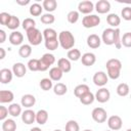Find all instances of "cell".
<instances>
[{
    "mask_svg": "<svg viewBox=\"0 0 131 131\" xmlns=\"http://www.w3.org/2000/svg\"><path fill=\"white\" fill-rule=\"evenodd\" d=\"M68 91V87L66 84L63 83H56L54 86H53V92L54 94L58 95V96H61V95H64Z\"/></svg>",
    "mask_w": 131,
    "mask_h": 131,
    "instance_id": "4dcf8cb0",
    "label": "cell"
},
{
    "mask_svg": "<svg viewBox=\"0 0 131 131\" xmlns=\"http://www.w3.org/2000/svg\"><path fill=\"white\" fill-rule=\"evenodd\" d=\"M6 40V33L4 30H0V43H4Z\"/></svg>",
    "mask_w": 131,
    "mask_h": 131,
    "instance_id": "681fc988",
    "label": "cell"
},
{
    "mask_svg": "<svg viewBox=\"0 0 131 131\" xmlns=\"http://www.w3.org/2000/svg\"><path fill=\"white\" fill-rule=\"evenodd\" d=\"M13 75L17 78H23L27 73V68L23 62H15L12 66Z\"/></svg>",
    "mask_w": 131,
    "mask_h": 131,
    "instance_id": "9a60e30c",
    "label": "cell"
},
{
    "mask_svg": "<svg viewBox=\"0 0 131 131\" xmlns=\"http://www.w3.org/2000/svg\"><path fill=\"white\" fill-rule=\"evenodd\" d=\"M117 94L119 96H127L130 92V88H129V85L126 84V83H120L118 86H117Z\"/></svg>",
    "mask_w": 131,
    "mask_h": 131,
    "instance_id": "f546056e",
    "label": "cell"
},
{
    "mask_svg": "<svg viewBox=\"0 0 131 131\" xmlns=\"http://www.w3.org/2000/svg\"><path fill=\"white\" fill-rule=\"evenodd\" d=\"M79 99H80V102H81L82 104H84V105H89V104L93 103V101L95 100V95H94L91 91H89V92H87L86 94H84L83 96H81Z\"/></svg>",
    "mask_w": 131,
    "mask_h": 131,
    "instance_id": "4316f807",
    "label": "cell"
},
{
    "mask_svg": "<svg viewBox=\"0 0 131 131\" xmlns=\"http://www.w3.org/2000/svg\"><path fill=\"white\" fill-rule=\"evenodd\" d=\"M5 54H6L5 49L1 47V48H0V59H3V58L5 57Z\"/></svg>",
    "mask_w": 131,
    "mask_h": 131,
    "instance_id": "816d5d0a",
    "label": "cell"
},
{
    "mask_svg": "<svg viewBox=\"0 0 131 131\" xmlns=\"http://www.w3.org/2000/svg\"><path fill=\"white\" fill-rule=\"evenodd\" d=\"M90 89H89V86L86 85V84H80V85H77L74 89V94L76 97L80 98L81 96H83L84 94H86L87 92H89Z\"/></svg>",
    "mask_w": 131,
    "mask_h": 131,
    "instance_id": "603a6c76",
    "label": "cell"
},
{
    "mask_svg": "<svg viewBox=\"0 0 131 131\" xmlns=\"http://www.w3.org/2000/svg\"><path fill=\"white\" fill-rule=\"evenodd\" d=\"M63 72L58 67H53L49 70V78L52 81H59L62 78Z\"/></svg>",
    "mask_w": 131,
    "mask_h": 131,
    "instance_id": "7402d4cb",
    "label": "cell"
},
{
    "mask_svg": "<svg viewBox=\"0 0 131 131\" xmlns=\"http://www.w3.org/2000/svg\"><path fill=\"white\" fill-rule=\"evenodd\" d=\"M91 116H92V119L96 123H104L106 121V118H107L106 111L103 107H95V108H93V111L91 113Z\"/></svg>",
    "mask_w": 131,
    "mask_h": 131,
    "instance_id": "52a82bcc",
    "label": "cell"
},
{
    "mask_svg": "<svg viewBox=\"0 0 131 131\" xmlns=\"http://www.w3.org/2000/svg\"><path fill=\"white\" fill-rule=\"evenodd\" d=\"M110 97H111L110 90L107 88H105V87H101L95 93V99L100 103H104V102L108 101Z\"/></svg>",
    "mask_w": 131,
    "mask_h": 131,
    "instance_id": "30bf717a",
    "label": "cell"
},
{
    "mask_svg": "<svg viewBox=\"0 0 131 131\" xmlns=\"http://www.w3.org/2000/svg\"><path fill=\"white\" fill-rule=\"evenodd\" d=\"M16 3H17L18 5L25 6V5H28V4L30 3V0H16Z\"/></svg>",
    "mask_w": 131,
    "mask_h": 131,
    "instance_id": "f907efd6",
    "label": "cell"
},
{
    "mask_svg": "<svg viewBox=\"0 0 131 131\" xmlns=\"http://www.w3.org/2000/svg\"><path fill=\"white\" fill-rule=\"evenodd\" d=\"M106 21L107 24L111 26V27H119V25L121 24V18L118 14L116 13H110L107 16H106Z\"/></svg>",
    "mask_w": 131,
    "mask_h": 131,
    "instance_id": "d4e9b609",
    "label": "cell"
},
{
    "mask_svg": "<svg viewBox=\"0 0 131 131\" xmlns=\"http://www.w3.org/2000/svg\"><path fill=\"white\" fill-rule=\"evenodd\" d=\"M43 38L45 41L47 40H51V39H56L57 38V33L54 29L51 28H47L43 31Z\"/></svg>",
    "mask_w": 131,
    "mask_h": 131,
    "instance_id": "e575fe53",
    "label": "cell"
},
{
    "mask_svg": "<svg viewBox=\"0 0 131 131\" xmlns=\"http://www.w3.org/2000/svg\"><path fill=\"white\" fill-rule=\"evenodd\" d=\"M19 25H20L19 18H18L17 16H15V15H11V18H10V20H9V23L7 24L6 27H7L9 30L14 31L15 29H17V28L19 27Z\"/></svg>",
    "mask_w": 131,
    "mask_h": 131,
    "instance_id": "f35d334b",
    "label": "cell"
},
{
    "mask_svg": "<svg viewBox=\"0 0 131 131\" xmlns=\"http://www.w3.org/2000/svg\"><path fill=\"white\" fill-rule=\"evenodd\" d=\"M18 54L23 58H27L32 54V46L30 44H23L18 49Z\"/></svg>",
    "mask_w": 131,
    "mask_h": 131,
    "instance_id": "484cf974",
    "label": "cell"
},
{
    "mask_svg": "<svg viewBox=\"0 0 131 131\" xmlns=\"http://www.w3.org/2000/svg\"><path fill=\"white\" fill-rule=\"evenodd\" d=\"M67 56H68V59H70L72 61H77V60H79L81 58L82 55H81V51L79 49L73 48V49H71V50L68 51Z\"/></svg>",
    "mask_w": 131,
    "mask_h": 131,
    "instance_id": "d6a6232c",
    "label": "cell"
},
{
    "mask_svg": "<svg viewBox=\"0 0 131 131\" xmlns=\"http://www.w3.org/2000/svg\"><path fill=\"white\" fill-rule=\"evenodd\" d=\"M40 87L42 90L44 91H48L50 90L52 87H53V84H52V80L50 78H44L40 81Z\"/></svg>",
    "mask_w": 131,
    "mask_h": 131,
    "instance_id": "ab89813d",
    "label": "cell"
},
{
    "mask_svg": "<svg viewBox=\"0 0 131 131\" xmlns=\"http://www.w3.org/2000/svg\"><path fill=\"white\" fill-rule=\"evenodd\" d=\"M58 41L59 45L66 50L73 49L75 45V37L70 31H61L58 34Z\"/></svg>",
    "mask_w": 131,
    "mask_h": 131,
    "instance_id": "7a4b0ae2",
    "label": "cell"
},
{
    "mask_svg": "<svg viewBox=\"0 0 131 131\" xmlns=\"http://www.w3.org/2000/svg\"><path fill=\"white\" fill-rule=\"evenodd\" d=\"M42 6L48 13H50V12H52L56 9L57 2L55 0H44L43 3H42Z\"/></svg>",
    "mask_w": 131,
    "mask_h": 131,
    "instance_id": "f1b7e54d",
    "label": "cell"
},
{
    "mask_svg": "<svg viewBox=\"0 0 131 131\" xmlns=\"http://www.w3.org/2000/svg\"><path fill=\"white\" fill-rule=\"evenodd\" d=\"M21 121L27 124V125H31L36 121V113L33 110H26L21 113Z\"/></svg>",
    "mask_w": 131,
    "mask_h": 131,
    "instance_id": "7c38bea8",
    "label": "cell"
},
{
    "mask_svg": "<svg viewBox=\"0 0 131 131\" xmlns=\"http://www.w3.org/2000/svg\"><path fill=\"white\" fill-rule=\"evenodd\" d=\"M130 98H131V95H130Z\"/></svg>",
    "mask_w": 131,
    "mask_h": 131,
    "instance_id": "680465c9",
    "label": "cell"
},
{
    "mask_svg": "<svg viewBox=\"0 0 131 131\" xmlns=\"http://www.w3.org/2000/svg\"><path fill=\"white\" fill-rule=\"evenodd\" d=\"M48 120V113L45 110H39L36 113V122L39 125H44Z\"/></svg>",
    "mask_w": 131,
    "mask_h": 131,
    "instance_id": "cb8c5ba5",
    "label": "cell"
},
{
    "mask_svg": "<svg viewBox=\"0 0 131 131\" xmlns=\"http://www.w3.org/2000/svg\"><path fill=\"white\" fill-rule=\"evenodd\" d=\"M21 26H23V29L26 32H28L29 30H32V29L36 28V21H35V19H33L31 17H27V18L24 19Z\"/></svg>",
    "mask_w": 131,
    "mask_h": 131,
    "instance_id": "d590c367",
    "label": "cell"
},
{
    "mask_svg": "<svg viewBox=\"0 0 131 131\" xmlns=\"http://www.w3.org/2000/svg\"><path fill=\"white\" fill-rule=\"evenodd\" d=\"M100 24V17L95 14H88L83 17L82 19V26L86 29L97 27Z\"/></svg>",
    "mask_w": 131,
    "mask_h": 131,
    "instance_id": "5b68a950",
    "label": "cell"
},
{
    "mask_svg": "<svg viewBox=\"0 0 131 131\" xmlns=\"http://www.w3.org/2000/svg\"><path fill=\"white\" fill-rule=\"evenodd\" d=\"M93 83L98 86V87H103L104 85H106V83L108 82V76L106 73L102 72V71H99V72H96L93 76Z\"/></svg>",
    "mask_w": 131,
    "mask_h": 131,
    "instance_id": "9c48e42d",
    "label": "cell"
},
{
    "mask_svg": "<svg viewBox=\"0 0 131 131\" xmlns=\"http://www.w3.org/2000/svg\"><path fill=\"white\" fill-rule=\"evenodd\" d=\"M57 67L63 72V73H69L72 70V64H71V60L66 58V57H61L57 60Z\"/></svg>",
    "mask_w": 131,
    "mask_h": 131,
    "instance_id": "ffe728a7",
    "label": "cell"
},
{
    "mask_svg": "<svg viewBox=\"0 0 131 131\" xmlns=\"http://www.w3.org/2000/svg\"><path fill=\"white\" fill-rule=\"evenodd\" d=\"M30 131H42V130H41L39 127H34V128H32Z\"/></svg>",
    "mask_w": 131,
    "mask_h": 131,
    "instance_id": "f5cc1de1",
    "label": "cell"
},
{
    "mask_svg": "<svg viewBox=\"0 0 131 131\" xmlns=\"http://www.w3.org/2000/svg\"><path fill=\"white\" fill-rule=\"evenodd\" d=\"M79 11H76V10H72L68 13L67 15V18H68V21L70 24H76L78 20H79Z\"/></svg>",
    "mask_w": 131,
    "mask_h": 131,
    "instance_id": "b9f144b4",
    "label": "cell"
},
{
    "mask_svg": "<svg viewBox=\"0 0 131 131\" xmlns=\"http://www.w3.org/2000/svg\"><path fill=\"white\" fill-rule=\"evenodd\" d=\"M27 38L29 40L30 45L37 46L43 40V33H41L37 28H34L27 32Z\"/></svg>",
    "mask_w": 131,
    "mask_h": 131,
    "instance_id": "3957f363",
    "label": "cell"
},
{
    "mask_svg": "<svg viewBox=\"0 0 131 131\" xmlns=\"http://www.w3.org/2000/svg\"><path fill=\"white\" fill-rule=\"evenodd\" d=\"M41 23H43V24H45V25H51V24H53L54 23V20H55V17H54V15L53 14H51V13H45V14H43L42 16H41Z\"/></svg>",
    "mask_w": 131,
    "mask_h": 131,
    "instance_id": "7bdbcfd3",
    "label": "cell"
},
{
    "mask_svg": "<svg viewBox=\"0 0 131 131\" xmlns=\"http://www.w3.org/2000/svg\"><path fill=\"white\" fill-rule=\"evenodd\" d=\"M122 37H121V31L120 29H116V33H115V47L117 49H120L122 47Z\"/></svg>",
    "mask_w": 131,
    "mask_h": 131,
    "instance_id": "f6af8a7d",
    "label": "cell"
},
{
    "mask_svg": "<svg viewBox=\"0 0 131 131\" xmlns=\"http://www.w3.org/2000/svg\"><path fill=\"white\" fill-rule=\"evenodd\" d=\"M121 15L125 20H131V7H124L121 11Z\"/></svg>",
    "mask_w": 131,
    "mask_h": 131,
    "instance_id": "7dc6e473",
    "label": "cell"
},
{
    "mask_svg": "<svg viewBox=\"0 0 131 131\" xmlns=\"http://www.w3.org/2000/svg\"><path fill=\"white\" fill-rule=\"evenodd\" d=\"M20 103L23 106L27 107V108H30L32 106L35 105L36 103V98L34 95L32 94H25L21 96V99H20Z\"/></svg>",
    "mask_w": 131,
    "mask_h": 131,
    "instance_id": "d6986e66",
    "label": "cell"
},
{
    "mask_svg": "<svg viewBox=\"0 0 131 131\" xmlns=\"http://www.w3.org/2000/svg\"><path fill=\"white\" fill-rule=\"evenodd\" d=\"M106 71H107V76L108 78L113 80H117L120 75H121V70H122V62L118 58H111L106 61L105 63Z\"/></svg>",
    "mask_w": 131,
    "mask_h": 131,
    "instance_id": "6da1fadb",
    "label": "cell"
},
{
    "mask_svg": "<svg viewBox=\"0 0 131 131\" xmlns=\"http://www.w3.org/2000/svg\"><path fill=\"white\" fill-rule=\"evenodd\" d=\"M28 69L32 72H37L40 71V60L37 58H32L28 61Z\"/></svg>",
    "mask_w": 131,
    "mask_h": 131,
    "instance_id": "74e56055",
    "label": "cell"
},
{
    "mask_svg": "<svg viewBox=\"0 0 131 131\" xmlns=\"http://www.w3.org/2000/svg\"><path fill=\"white\" fill-rule=\"evenodd\" d=\"M8 39H9L10 44L15 45V46L16 45H20L23 43V41H24V35L18 31H13L12 33H10Z\"/></svg>",
    "mask_w": 131,
    "mask_h": 131,
    "instance_id": "ac0fdd59",
    "label": "cell"
},
{
    "mask_svg": "<svg viewBox=\"0 0 131 131\" xmlns=\"http://www.w3.org/2000/svg\"><path fill=\"white\" fill-rule=\"evenodd\" d=\"M105 131H112V130H105Z\"/></svg>",
    "mask_w": 131,
    "mask_h": 131,
    "instance_id": "6f0895ef",
    "label": "cell"
},
{
    "mask_svg": "<svg viewBox=\"0 0 131 131\" xmlns=\"http://www.w3.org/2000/svg\"><path fill=\"white\" fill-rule=\"evenodd\" d=\"M11 18V14L7 13V12H1L0 13V24L3 26H7V24L9 23Z\"/></svg>",
    "mask_w": 131,
    "mask_h": 131,
    "instance_id": "bcb514c9",
    "label": "cell"
},
{
    "mask_svg": "<svg viewBox=\"0 0 131 131\" xmlns=\"http://www.w3.org/2000/svg\"><path fill=\"white\" fill-rule=\"evenodd\" d=\"M107 126L112 131H118L123 126V120L120 116L114 115L107 119Z\"/></svg>",
    "mask_w": 131,
    "mask_h": 131,
    "instance_id": "ba28073f",
    "label": "cell"
},
{
    "mask_svg": "<svg viewBox=\"0 0 131 131\" xmlns=\"http://www.w3.org/2000/svg\"><path fill=\"white\" fill-rule=\"evenodd\" d=\"M14 94L10 90H1L0 91V102L1 103H9L13 100Z\"/></svg>",
    "mask_w": 131,
    "mask_h": 131,
    "instance_id": "44dd1931",
    "label": "cell"
},
{
    "mask_svg": "<svg viewBox=\"0 0 131 131\" xmlns=\"http://www.w3.org/2000/svg\"><path fill=\"white\" fill-rule=\"evenodd\" d=\"M83 131H92V130H90V129H85V130H83Z\"/></svg>",
    "mask_w": 131,
    "mask_h": 131,
    "instance_id": "11a10c76",
    "label": "cell"
},
{
    "mask_svg": "<svg viewBox=\"0 0 131 131\" xmlns=\"http://www.w3.org/2000/svg\"><path fill=\"white\" fill-rule=\"evenodd\" d=\"M42 10H43V6L40 5L39 3H33L30 6V9H29L30 14L32 16H39V15H41Z\"/></svg>",
    "mask_w": 131,
    "mask_h": 131,
    "instance_id": "1f68e13d",
    "label": "cell"
},
{
    "mask_svg": "<svg viewBox=\"0 0 131 131\" xmlns=\"http://www.w3.org/2000/svg\"><path fill=\"white\" fill-rule=\"evenodd\" d=\"M115 33L116 29L107 28L102 32L101 35V41L105 45H114L115 44Z\"/></svg>",
    "mask_w": 131,
    "mask_h": 131,
    "instance_id": "8992f818",
    "label": "cell"
},
{
    "mask_svg": "<svg viewBox=\"0 0 131 131\" xmlns=\"http://www.w3.org/2000/svg\"><path fill=\"white\" fill-rule=\"evenodd\" d=\"M95 10L100 14L107 13L111 10V3L107 0H99L95 4Z\"/></svg>",
    "mask_w": 131,
    "mask_h": 131,
    "instance_id": "4fadbf2b",
    "label": "cell"
},
{
    "mask_svg": "<svg viewBox=\"0 0 131 131\" xmlns=\"http://www.w3.org/2000/svg\"><path fill=\"white\" fill-rule=\"evenodd\" d=\"M9 115L12 117H18L21 114V106L18 103H11L8 106Z\"/></svg>",
    "mask_w": 131,
    "mask_h": 131,
    "instance_id": "836d02e7",
    "label": "cell"
},
{
    "mask_svg": "<svg viewBox=\"0 0 131 131\" xmlns=\"http://www.w3.org/2000/svg\"><path fill=\"white\" fill-rule=\"evenodd\" d=\"M9 112H8V108L4 105H0V120L1 121H5L6 120V117L8 116Z\"/></svg>",
    "mask_w": 131,
    "mask_h": 131,
    "instance_id": "c3c4849f",
    "label": "cell"
},
{
    "mask_svg": "<svg viewBox=\"0 0 131 131\" xmlns=\"http://www.w3.org/2000/svg\"><path fill=\"white\" fill-rule=\"evenodd\" d=\"M121 42H122V45L123 46H125L127 48H130L131 47V32L125 33L123 35V37H122Z\"/></svg>",
    "mask_w": 131,
    "mask_h": 131,
    "instance_id": "ee69618b",
    "label": "cell"
},
{
    "mask_svg": "<svg viewBox=\"0 0 131 131\" xmlns=\"http://www.w3.org/2000/svg\"><path fill=\"white\" fill-rule=\"evenodd\" d=\"M101 44V39L98 35L96 34H91L87 37V45L90 47V48H93V49H96L100 46Z\"/></svg>",
    "mask_w": 131,
    "mask_h": 131,
    "instance_id": "e0dca14e",
    "label": "cell"
},
{
    "mask_svg": "<svg viewBox=\"0 0 131 131\" xmlns=\"http://www.w3.org/2000/svg\"><path fill=\"white\" fill-rule=\"evenodd\" d=\"M2 130L3 131H15L16 130V123L12 119H6L2 123Z\"/></svg>",
    "mask_w": 131,
    "mask_h": 131,
    "instance_id": "83f0119b",
    "label": "cell"
},
{
    "mask_svg": "<svg viewBox=\"0 0 131 131\" xmlns=\"http://www.w3.org/2000/svg\"><path fill=\"white\" fill-rule=\"evenodd\" d=\"M94 9V4L89 1V0H85V1H81L78 5V11L83 13V14H89L93 11Z\"/></svg>",
    "mask_w": 131,
    "mask_h": 131,
    "instance_id": "8fae6325",
    "label": "cell"
},
{
    "mask_svg": "<svg viewBox=\"0 0 131 131\" xmlns=\"http://www.w3.org/2000/svg\"><path fill=\"white\" fill-rule=\"evenodd\" d=\"M53 131H62V130H60V129H55V130H53Z\"/></svg>",
    "mask_w": 131,
    "mask_h": 131,
    "instance_id": "db71d44e",
    "label": "cell"
},
{
    "mask_svg": "<svg viewBox=\"0 0 131 131\" xmlns=\"http://www.w3.org/2000/svg\"><path fill=\"white\" fill-rule=\"evenodd\" d=\"M39 60H40V71L45 72L49 69L50 66H52L55 62V57L51 53H45L42 55V57Z\"/></svg>",
    "mask_w": 131,
    "mask_h": 131,
    "instance_id": "277c9868",
    "label": "cell"
},
{
    "mask_svg": "<svg viewBox=\"0 0 131 131\" xmlns=\"http://www.w3.org/2000/svg\"><path fill=\"white\" fill-rule=\"evenodd\" d=\"M66 131H80V126L75 120H70L66 124Z\"/></svg>",
    "mask_w": 131,
    "mask_h": 131,
    "instance_id": "60d3db41",
    "label": "cell"
},
{
    "mask_svg": "<svg viewBox=\"0 0 131 131\" xmlns=\"http://www.w3.org/2000/svg\"><path fill=\"white\" fill-rule=\"evenodd\" d=\"M126 131H131V128H130V129H127Z\"/></svg>",
    "mask_w": 131,
    "mask_h": 131,
    "instance_id": "9f6ffc18",
    "label": "cell"
},
{
    "mask_svg": "<svg viewBox=\"0 0 131 131\" xmlns=\"http://www.w3.org/2000/svg\"><path fill=\"white\" fill-rule=\"evenodd\" d=\"M81 61L85 67H91L96 61V56L92 52H86L81 56Z\"/></svg>",
    "mask_w": 131,
    "mask_h": 131,
    "instance_id": "2e32d148",
    "label": "cell"
},
{
    "mask_svg": "<svg viewBox=\"0 0 131 131\" xmlns=\"http://www.w3.org/2000/svg\"><path fill=\"white\" fill-rule=\"evenodd\" d=\"M13 76V72L9 69H1L0 70V82L2 84H8L11 82Z\"/></svg>",
    "mask_w": 131,
    "mask_h": 131,
    "instance_id": "5bb4252c",
    "label": "cell"
},
{
    "mask_svg": "<svg viewBox=\"0 0 131 131\" xmlns=\"http://www.w3.org/2000/svg\"><path fill=\"white\" fill-rule=\"evenodd\" d=\"M44 44H45L46 49L52 51V50L57 49V47L59 46V41H58V38H56V39H51V40L44 41Z\"/></svg>",
    "mask_w": 131,
    "mask_h": 131,
    "instance_id": "8d00e7d4",
    "label": "cell"
}]
</instances>
